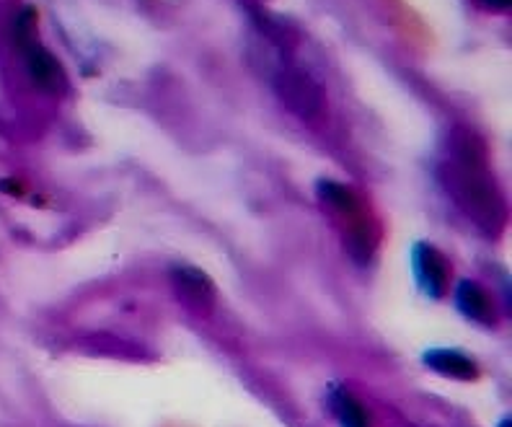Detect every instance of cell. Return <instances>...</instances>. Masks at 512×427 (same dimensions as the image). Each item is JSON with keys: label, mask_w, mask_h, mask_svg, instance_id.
Segmentation results:
<instances>
[{"label": "cell", "mask_w": 512, "mask_h": 427, "mask_svg": "<svg viewBox=\"0 0 512 427\" xmlns=\"http://www.w3.org/2000/svg\"><path fill=\"white\" fill-rule=\"evenodd\" d=\"M275 94L290 112H295L300 120H316L324 114V91L308 73L293 68V65H282L272 76Z\"/></svg>", "instance_id": "3"}, {"label": "cell", "mask_w": 512, "mask_h": 427, "mask_svg": "<svg viewBox=\"0 0 512 427\" xmlns=\"http://www.w3.org/2000/svg\"><path fill=\"white\" fill-rule=\"evenodd\" d=\"M443 184L463 215L489 236L505 228L507 208L500 187L494 182L479 140L469 132H456L448 143V158L443 161Z\"/></svg>", "instance_id": "1"}, {"label": "cell", "mask_w": 512, "mask_h": 427, "mask_svg": "<svg viewBox=\"0 0 512 427\" xmlns=\"http://www.w3.org/2000/svg\"><path fill=\"white\" fill-rule=\"evenodd\" d=\"M487 8H494V11H507L512 6V0H481Z\"/></svg>", "instance_id": "10"}, {"label": "cell", "mask_w": 512, "mask_h": 427, "mask_svg": "<svg viewBox=\"0 0 512 427\" xmlns=\"http://www.w3.org/2000/svg\"><path fill=\"white\" fill-rule=\"evenodd\" d=\"M331 409H334V415H337L339 425L342 427H370V417L365 415L363 404L357 402L350 391H331Z\"/></svg>", "instance_id": "9"}, {"label": "cell", "mask_w": 512, "mask_h": 427, "mask_svg": "<svg viewBox=\"0 0 512 427\" xmlns=\"http://www.w3.org/2000/svg\"><path fill=\"white\" fill-rule=\"evenodd\" d=\"M427 368L443 373L450 378H461V381H471L476 378V365L474 360H469L466 355L456 350H430L425 355Z\"/></svg>", "instance_id": "8"}, {"label": "cell", "mask_w": 512, "mask_h": 427, "mask_svg": "<svg viewBox=\"0 0 512 427\" xmlns=\"http://www.w3.org/2000/svg\"><path fill=\"white\" fill-rule=\"evenodd\" d=\"M456 301L458 308L463 311V316H469L471 321H479V324H494V303L489 298V293L481 285L466 283L458 285V293H456Z\"/></svg>", "instance_id": "7"}, {"label": "cell", "mask_w": 512, "mask_h": 427, "mask_svg": "<svg viewBox=\"0 0 512 427\" xmlns=\"http://www.w3.org/2000/svg\"><path fill=\"white\" fill-rule=\"evenodd\" d=\"M26 68L29 76L44 91H65V70L57 63L52 52H47L39 42L26 44Z\"/></svg>", "instance_id": "5"}, {"label": "cell", "mask_w": 512, "mask_h": 427, "mask_svg": "<svg viewBox=\"0 0 512 427\" xmlns=\"http://www.w3.org/2000/svg\"><path fill=\"white\" fill-rule=\"evenodd\" d=\"M414 272H417L419 285L425 288L427 296L440 298L448 288V262L438 249H432L427 244H419L414 249Z\"/></svg>", "instance_id": "4"}, {"label": "cell", "mask_w": 512, "mask_h": 427, "mask_svg": "<svg viewBox=\"0 0 512 427\" xmlns=\"http://www.w3.org/2000/svg\"><path fill=\"white\" fill-rule=\"evenodd\" d=\"M319 197L324 200L326 208H331L342 218L344 239H347V249H350L352 257L360 264L368 262L373 257L375 246H378V228L365 213L360 197L344 184L326 182V179L319 182Z\"/></svg>", "instance_id": "2"}, {"label": "cell", "mask_w": 512, "mask_h": 427, "mask_svg": "<svg viewBox=\"0 0 512 427\" xmlns=\"http://www.w3.org/2000/svg\"><path fill=\"white\" fill-rule=\"evenodd\" d=\"M171 280H174L176 293L189 303V306H210L215 298L213 280L205 275V272L194 270V267H176L171 272Z\"/></svg>", "instance_id": "6"}]
</instances>
